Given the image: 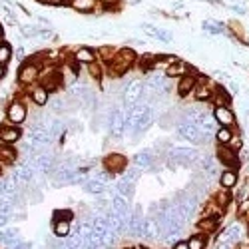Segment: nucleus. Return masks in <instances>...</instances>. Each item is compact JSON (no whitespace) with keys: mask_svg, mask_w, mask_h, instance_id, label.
<instances>
[{"mask_svg":"<svg viewBox=\"0 0 249 249\" xmlns=\"http://www.w3.org/2000/svg\"><path fill=\"white\" fill-rule=\"evenodd\" d=\"M136 62H138L136 50L130 48V46H124V48H118L114 60L110 62V64H106V68H108V74L112 78H120V76L126 74L136 64Z\"/></svg>","mask_w":249,"mask_h":249,"instance_id":"1","label":"nucleus"},{"mask_svg":"<svg viewBox=\"0 0 249 249\" xmlns=\"http://www.w3.org/2000/svg\"><path fill=\"white\" fill-rule=\"evenodd\" d=\"M40 72H42V66L36 64L34 60H26L20 64L18 68V74H16V80H18V84L20 86H24V88H30L34 84H38V80H40Z\"/></svg>","mask_w":249,"mask_h":249,"instance_id":"2","label":"nucleus"},{"mask_svg":"<svg viewBox=\"0 0 249 249\" xmlns=\"http://www.w3.org/2000/svg\"><path fill=\"white\" fill-rule=\"evenodd\" d=\"M176 132H178V136L179 138H183L185 142H190V143H194V146H201V143H205L207 142V138L210 136H205L196 124H190V122H178V126H176Z\"/></svg>","mask_w":249,"mask_h":249,"instance_id":"3","label":"nucleus"},{"mask_svg":"<svg viewBox=\"0 0 249 249\" xmlns=\"http://www.w3.org/2000/svg\"><path fill=\"white\" fill-rule=\"evenodd\" d=\"M108 130L114 138H122L128 132V120H126V108H114L108 116Z\"/></svg>","mask_w":249,"mask_h":249,"instance_id":"4","label":"nucleus"},{"mask_svg":"<svg viewBox=\"0 0 249 249\" xmlns=\"http://www.w3.org/2000/svg\"><path fill=\"white\" fill-rule=\"evenodd\" d=\"M243 233H245V225L239 223V221H233L225 227V230L219 231L217 235V243H225V245H231L235 247L241 239H243Z\"/></svg>","mask_w":249,"mask_h":249,"instance_id":"5","label":"nucleus"},{"mask_svg":"<svg viewBox=\"0 0 249 249\" xmlns=\"http://www.w3.org/2000/svg\"><path fill=\"white\" fill-rule=\"evenodd\" d=\"M28 118V106L22 100H12L6 108V122L14 126H22Z\"/></svg>","mask_w":249,"mask_h":249,"instance_id":"6","label":"nucleus"},{"mask_svg":"<svg viewBox=\"0 0 249 249\" xmlns=\"http://www.w3.org/2000/svg\"><path fill=\"white\" fill-rule=\"evenodd\" d=\"M143 98V82L142 80H130L122 92V100L124 106H134V104L142 102Z\"/></svg>","mask_w":249,"mask_h":249,"instance_id":"7","label":"nucleus"},{"mask_svg":"<svg viewBox=\"0 0 249 249\" xmlns=\"http://www.w3.org/2000/svg\"><path fill=\"white\" fill-rule=\"evenodd\" d=\"M128 168V158L124 154H108L106 158H104V170L110 172L112 176H118V174H124Z\"/></svg>","mask_w":249,"mask_h":249,"instance_id":"8","label":"nucleus"},{"mask_svg":"<svg viewBox=\"0 0 249 249\" xmlns=\"http://www.w3.org/2000/svg\"><path fill=\"white\" fill-rule=\"evenodd\" d=\"M215 160L225 165V168H231V170H237L241 168V161H239V156L235 150H231L230 146H217V154H215Z\"/></svg>","mask_w":249,"mask_h":249,"instance_id":"9","label":"nucleus"},{"mask_svg":"<svg viewBox=\"0 0 249 249\" xmlns=\"http://www.w3.org/2000/svg\"><path fill=\"white\" fill-rule=\"evenodd\" d=\"M213 118L217 122V126L223 128H237V118L235 112L231 110V106H213Z\"/></svg>","mask_w":249,"mask_h":249,"instance_id":"10","label":"nucleus"},{"mask_svg":"<svg viewBox=\"0 0 249 249\" xmlns=\"http://www.w3.org/2000/svg\"><path fill=\"white\" fill-rule=\"evenodd\" d=\"M20 140H22V130H20V126H14V124H8V122H4L2 126H0V143L14 146Z\"/></svg>","mask_w":249,"mask_h":249,"instance_id":"11","label":"nucleus"},{"mask_svg":"<svg viewBox=\"0 0 249 249\" xmlns=\"http://www.w3.org/2000/svg\"><path fill=\"white\" fill-rule=\"evenodd\" d=\"M163 74L168 76L170 80H172V78H178V80H179L181 76H188V74H197V72H196V68H192V66L188 64V62H183V60H176L174 64H172L168 70H165Z\"/></svg>","mask_w":249,"mask_h":249,"instance_id":"12","label":"nucleus"},{"mask_svg":"<svg viewBox=\"0 0 249 249\" xmlns=\"http://www.w3.org/2000/svg\"><path fill=\"white\" fill-rule=\"evenodd\" d=\"M28 98H30L32 104H36L38 108H42V106H46V104L50 102V92L42 84H34L28 90Z\"/></svg>","mask_w":249,"mask_h":249,"instance_id":"13","label":"nucleus"},{"mask_svg":"<svg viewBox=\"0 0 249 249\" xmlns=\"http://www.w3.org/2000/svg\"><path fill=\"white\" fill-rule=\"evenodd\" d=\"M196 126H197L205 136L215 134V130L219 128L217 122H215V118H213V114H210V112H201L199 118L196 120Z\"/></svg>","mask_w":249,"mask_h":249,"instance_id":"14","label":"nucleus"},{"mask_svg":"<svg viewBox=\"0 0 249 249\" xmlns=\"http://www.w3.org/2000/svg\"><path fill=\"white\" fill-rule=\"evenodd\" d=\"M72 58L78 62L80 66H88V64H92V62L98 60V52L94 48H90V46H80V48L74 50Z\"/></svg>","mask_w":249,"mask_h":249,"instance_id":"15","label":"nucleus"},{"mask_svg":"<svg viewBox=\"0 0 249 249\" xmlns=\"http://www.w3.org/2000/svg\"><path fill=\"white\" fill-rule=\"evenodd\" d=\"M196 76L197 74H188V76H181L178 80V86H176V92L179 98H188L190 94H194V88H196Z\"/></svg>","mask_w":249,"mask_h":249,"instance_id":"16","label":"nucleus"},{"mask_svg":"<svg viewBox=\"0 0 249 249\" xmlns=\"http://www.w3.org/2000/svg\"><path fill=\"white\" fill-rule=\"evenodd\" d=\"M219 188H223V190H233L235 185L239 183V172L237 170H231V168H225V170H221V174H219Z\"/></svg>","mask_w":249,"mask_h":249,"instance_id":"17","label":"nucleus"},{"mask_svg":"<svg viewBox=\"0 0 249 249\" xmlns=\"http://www.w3.org/2000/svg\"><path fill=\"white\" fill-rule=\"evenodd\" d=\"M161 235L160 231V223L154 215L150 217H143V230H142V237L143 239H158Z\"/></svg>","mask_w":249,"mask_h":249,"instance_id":"18","label":"nucleus"},{"mask_svg":"<svg viewBox=\"0 0 249 249\" xmlns=\"http://www.w3.org/2000/svg\"><path fill=\"white\" fill-rule=\"evenodd\" d=\"M132 161H134L136 168H140V170L143 172V170H152V168H154L156 158H154V154H152L150 150H142V152H138V154L134 156Z\"/></svg>","mask_w":249,"mask_h":249,"instance_id":"19","label":"nucleus"},{"mask_svg":"<svg viewBox=\"0 0 249 249\" xmlns=\"http://www.w3.org/2000/svg\"><path fill=\"white\" fill-rule=\"evenodd\" d=\"M68 6L80 14H94L98 8V0H70Z\"/></svg>","mask_w":249,"mask_h":249,"instance_id":"20","label":"nucleus"},{"mask_svg":"<svg viewBox=\"0 0 249 249\" xmlns=\"http://www.w3.org/2000/svg\"><path fill=\"white\" fill-rule=\"evenodd\" d=\"M196 227H197V233L210 235V233H215L219 230V219L217 217H199Z\"/></svg>","mask_w":249,"mask_h":249,"instance_id":"21","label":"nucleus"},{"mask_svg":"<svg viewBox=\"0 0 249 249\" xmlns=\"http://www.w3.org/2000/svg\"><path fill=\"white\" fill-rule=\"evenodd\" d=\"M18 160V150H14V146H8V143H0V161L4 165H12Z\"/></svg>","mask_w":249,"mask_h":249,"instance_id":"22","label":"nucleus"},{"mask_svg":"<svg viewBox=\"0 0 249 249\" xmlns=\"http://www.w3.org/2000/svg\"><path fill=\"white\" fill-rule=\"evenodd\" d=\"M212 102H213V106H231V94L227 92L225 88H221V86H215Z\"/></svg>","mask_w":249,"mask_h":249,"instance_id":"23","label":"nucleus"},{"mask_svg":"<svg viewBox=\"0 0 249 249\" xmlns=\"http://www.w3.org/2000/svg\"><path fill=\"white\" fill-rule=\"evenodd\" d=\"M54 235L56 237H68L72 233V219H54Z\"/></svg>","mask_w":249,"mask_h":249,"instance_id":"24","label":"nucleus"},{"mask_svg":"<svg viewBox=\"0 0 249 249\" xmlns=\"http://www.w3.org/2000/svg\"><path fill=\"white\" fill-rule=\"evenodd\" d=\"M235 134H237L235 128H223V126H219L215 130V142H217V146H230V142H231V138Z\"/></svg>","mask_w":249,"mask_h":249,"instance_id":"25","label":"nucleus"},{"mask_svg":"<svg viewBox=\"0 0 249 249\" xmlns=\"http://www.w3.org/2000/svg\"><path fill=\"white\" fill-rule=\"evenodd\" d=\"M84 190H86L88 194H92V196H104V194H106V190H108V185L102 183V181L96 179V178H88L86 183H84Z\"/></svg>","mask_w":249,"mask_h":249,"instance_id":"26","label":"nucleus"},{"mask_svg":"<svg viewBox=\"0 0 249 249\" xmlns=\"http://www.w3.org/2000/svg\"><path fill=\"white\" fill-rule=\"evenodd\" d=\"M154 124V108H152V104L148 106V110H146V114L142 116V120L138 122V126H136V132L134 134H142V132H146L150 126Z\"/></svg>","mask_w":249,"mask_h":249,"instance_id":"27","label":"nucleus"},{"mask_svg":"<svg viewBox=\"0 0 249 249\" xmlns=\"http://www.w3.org/2000/svg\"><path fill=\"white\" fill-rule=\"evenodd\" d=\"M50 110L54 114H64L68 110V104H70V98H60V96H50Z\"/></svg>","mask_w":249,"mask_h":249,"instance_id":"28","label":"nucleus"},{"mask_svg":"<svg viewBox=\"0 0 249 249\" xmlns=\"http://www.w3.org/2000/svg\"><path fill=\"white\" fill-rule=\"evenodd\" d=\"M114 192L120 194V196H124V197H130V196L134 194V183H130L128 179L120 178V179L114 183Z\"/></svg>","mask_w":249,"mask_h":249,"instance_id":"29","label":"nucleus"},{"mask_svg":"<svg viewBox=\"0 0 249 249\" xmlns=\"http://www.w3.org/2000/svg\"><path fill=\"white\" fill-rule=\"evenodd\" d=\"M203 30L213 34V36H219V34H225L227 26L223 22H219V20H205V22H203Z\"/></svg>","mask_w":249,"mask_h":249,"instance_id":"30","label":"nucleus"},{"mask_svg":"<svg viewBox=\"0 0 249 249\" xmlns=\"http://www.w3.org/2000/svg\"><path fill=\"white\" fill-rule=\"evenodd\" d=\"M231 199H233L231 190H223V188H221V190H219V192L213 196V201H215V203L221 207V210H225V207L231 203Z\"/></svg>","mask_w":249,"mask_h":249,"instance_id":"31","label":"nucleus"},{"mask_svg":"<svg viewBox=\"0 0 249 249\" xmlns=\"http://www.w3.org/2000/svg\"><path fill=\"white\" fill-rule=\"evenodd\" d=\"M96 52H98V60H102L104 64H110V62L114 60V56H116V52H118V48H114V46H100Z\"/></svg>","mask_w":249,"mask_h":249,"instance_id":"32","label":"nucleus"},{"mask_svg":"<svg viewBox=\"0 0 249 249\" xmlns=\"http://www.w3.org/2000/svg\"><path fill=\"white\" fill-rule=\"evenodd\" d=\"M12 56H14V50H12V46L6 42V40H0V64H8V62L12 60Z\"/></svg>","mask_w":249,"mask_h":249,"instance_id":"33","label":"nucleus"},{"mask_svg":"<svg viewBox=\"0 0 249 249\" xmlns=\"http://www.w3.org/2000/svg\"><path fill=\"white\" fill-rule=\"evenodd\" d=\"M86 70H88V76H90L92 80H96V82H100V80L104 78V66L100 64V60L92 62V64H88Z\"/></svg>","mask_w":249,"mask_h":249,"instance_id":"34","label":"nucleus"},{"mask_svg":"<svg viewBox=\"0 0 249 249\" xmlns=\"http://www.w3.org/2000/svg\"><path fill=\"white\" fill-rule=\"evenodd\" d=\"M188 247H190V249H205V247H207V235H203V233H194V235L188 239Z\"/></svg>","mask_w":249,"mask_h":249,"instance_id":"35","label":"nucleus"},{"mask_svg":"<svg viewBox=\"0 0 249 249\" xmlns=\"http://www.w3.org/2000/svg\"><path fill=\"white\" fill-rule=\"evenodd\" d=\"M140 176H142V170L136 168V165H134V168H126V172L122 174V178H124V179H128L130 183H136V181L140 179Z\"/></svg>","mask_w":249,"mask_h":249,"instance_id":"36","label":"nucleus"},{"mask_svg":"<svg viewBox=\"0 0 249 249\" xmlns=\"http://www.w3.org/2000/svg\"><path fill=\"white\" fill-rule=\"evenodd\" d=\"M98 4L104 6V10H106V12H114V10H120L122 0H98Z\"/></svg>","mask_w":249,"mask_h":249,"instance_id":"37","label":"nucleus"},{"mask_svg":"<svg viewBox=\"0 0 249 249\" xmlns=\"http://www.w3.org/2000/svg\"><path fill=\"white\" fill-rule=\"evenodd\" d=\"M156 40H160V42H165V44H170L172 40H174V36H172V32H168V30H161V28H158Z\"/></svg>","mask_w":249,"mask_h":249,"instance_id":"38","label":"nucleus"},{"mask_svg":"<svg viewBox=\"0 0 249 249\" xmlns=\"http://www.w3.org/2000/svg\"><path fill=\"white\" fill-rule=\"evenodd\" d=\"M230 148H231V150H235V152L243 150V140H241V136H239V134H235V136L231 138V142H230Z\"/></svg>","mask_w":249,"mask_h":249,"instance_id":"39","label":"nucleus"},{"mask_svg":"<svg viewBox=\"0 0 249 249\" xmlns=\"http://www.w3.org/2000/svg\"><path fill=\"white\" fill-rule=\"evenodd\" d=\"M72 217H74V213L70 210H62V212L54 213V219H72Z\"/></svg>","mask_w":249,"mask_h":249,"instance_id":"40","label":"nucleus"},{"mask_svg":"<svg viewBox=\"0 0 249 249\" xmlns=\"http://www.w3.org/2000/svg\"><path fill=\"white\" fill-rule=\"evenodd\" d=\"M36 2L44 6H64V0H36Z\"/></svg>","mask_w":249,"mask_h":249,"instance_id":"41","label":"nucleus"},{"mask_svg":"<svg viewBox=\"0 0 249 249\" xmlns=\"http://www.w3.org/2000/svg\"><path fill=\"white\" fill-rule=\"evenodd\" d=\"M239 215H249V199L239 201Z\"/></svg>","mask_w":249,"mask_h":249,"instance_id":"42","label":"nucleus"},{"mask_svg":"<svg viewBox=\"0 0 249 249\" xmlns=\"http://www.w3.org/2000/svg\"><path fill=\"white\" fill-rule=\"evenodd\" d=\"M14 54H16V58H18L20 62H26V60H28V58H26V50H24V48H18Z\"/></svg>","mask_w":249,"mask_h":249,"instance_id":"43","label":"nucleus"},{"mask_svg":"<svg viewBox=\"0 0 249 249\" xmlns=\"http://www.w3.org/2000/svg\"><path fill=\"white\" fill-rule=\"evenodd\" d=\"M231 10H233V12H237V14H247L245 6H239V4H233V6H231Z\"/></svg>","mask_w":249,"mask_h":249,"instance_id":"44","label":"nucleus"},{"mask_svg":"<svg viewBox=\"0 0 249 249\" xmlns=\"http://www.w3.org/2000/svg\"><path fill=\"white\" fill-rule=\"evenodd\" d=\"M172 249H190V247H188V241H178Z\"/></svg>","mask_w":249,"mask_h":249,"instance_id":"45","label":"nucleus"},{"mask_svg":"<svg viewBox=\"0 0 249 249\" xmlns=\"http://www.w3.org/2000/svg\"><path fill=\"white\" fill-rule=\"evenodd\" d=\"M237 92H239V86L235 82H230V94H237Z\"/></svg>","mask_w":249,"mask_h":249,"instance_id":"46","label":"nucleus"},{"mask_svg":"<svg viewBox=\"0 0 249 249\" xmlns=\"http://www.w3.org/2000/svg\"><path fill=\"white\" fill-rule=\"evenodd\" d=\"M8 223V213H0V227H4Z\"/></svg>","mask_w":249,"mask_h":249,"instance_id":"47","label":"nucleus"},{"mask_svg":"<svg viewBox=\"0 0 249 249\" xmlns=\"http://www.w3.org/2000/svg\"><path fill=\"white\" fill-rule=\"evenodd\" d=\"M6 76V66L4 64H0V80H2Z\"/></svg>","mask_w":249,"mask_h":249,"instance_id":"48","label":"nucleus"},{"mask_svg":"<svg viewBox=\"0 0 249 249\" xmlns=\"http://www.w3.org/2000/svg\"><path fill=\"white\" fill-rule=\"evenodd\" d=\"M215 249H233V247H231V245H225V243H217Z\"/></svg>","mask_w":249,"mask_h":249,"instance_id":"49","label":"nucleus"},{"mask_svg":"<svg viewBox=\"0 0 249 249\" xmlns=\"http://www.w3.org/2000/svg\"><path fill=\"white\" fill-rule=\"evenodd\" d=\"M0 241H4V231H0Z\"/></svg>","mask_w":249,"mask_h":249,"instance_id":"50","label":"nucleus"},{"mask_svg":"<svg viewBox=\"0 0 249 249\" xmlns=\"http://www.w3.org/2000/svg\"><path fill=\"white\" fill-rule=\"evenodd\" d=\"M2 34H4V30H2V26H0V38H2Z\"/></svg>","mask_w":249,"mask_h":249,"instance_id":"51","label":"nucleus"},{"mask_svg":"<svg viewBox=\"0 0 249 249\" xmlns=\"http://www.w3.org/2000/svg\"><path fill=\"white\" fill-rule=\"evenodd\" d=\"M2 168H4V163H2V161H0V170H2Z\"/></svg>","mask_w":249,"mask_h":249,"instance_id":"52","label":"nucleus"},{"mask_svg":"<svg viewBox=\"0 0 249 249\" xmlns=\"http://www.w3.org/2000/svg\"><path fill=\"white\" fill-rule=\"evenodd\" d=\"M128 249H130V247H128Z\"/></svg>","mask_w":249,"mask_h":249,"instance_id":"53","label":"nucleus"}]
</instances>
